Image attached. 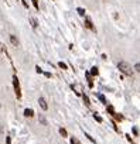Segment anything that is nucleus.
<instances>
[{"label": "nucleus", "instance_id": "24", "mask_svg": "<svg viewBox=\"0 0 140 144\" xmlns=\"http://www.w3.org/2000/svg\"><path fill=\"white\" fill-rule=\"evenodd\" d=\"M0 133H3V127H1V124H0Z\"/></svg>", "mask_w": 140, "mask_h": 144}, {"label": "nucleus", "instance_id": "7", "mask_svg": "<svg viewBox=\"0 0 140 144\" xmlns=\"http://www.w3.org/2000/svg\"><path fill=\"white\" fill-rule=\"evenodd\" d=\"M30 24H31V27H33V28H37V27H38V21H37V18L30 17Z\"/></svg>", "mask_w": 140, "mask_h": 144}, {"label": "nucleus", "instance_id": "25", "mask_svg": "<svg viewBox=\"0 0 140 144\" xmlns=\"http://www.w3.org/2000/svg\"><path fill=\"white\" fill-rule=\"evenodd\" d=\"M0 52H1V45H0Z\"/></svg>", "mask_w": 140, "mask_h": 144}, {"label": "nucleus", "instance_id": "12", "mask_svg": "<svg viewBox=\"0 0 140 144\" xmlns=\"http://www.w3.org/2000/svg\"><path fill=\"white\" fill-rule=\"evenodd\" d=\"M106 110L110 113L112 116H115V114H116V113H115V109H113V106H110V104H107V106H106Z\"/></svg>", "mask_w": 140, "mask_h": 144}, {"label": "nucleus", "instance_id": "4", "mask_svg": "<svg viewBox=\"0 0 140 144\" xmlns=\"http://www.w3.org/2000/svg\"><path fill=\"white\" fill-rule=\"evenodd\" d=\"M38 104H40V107H41L42 110H48V103H47V100H45V97H42V96H40L38 97Z\"/></svg>", "mask_w": 140, "mask_h": 144}, {"label": "nucleus", "instance_id": "11", "mask_svg": "<svg viewBox=\"0 0 140 144\" xmlns=\"http://www.w3.org/2000/svg\"><path fill=\"white\" fill-rule=\"evenodd\" d=\"M58 131H59V134L64 137V138H66V137H68V131H66L64 127H59V130H58Z\"/></svg>", "mask_w": 140, "mask_h": 144}, {"label": "nucleus", "instance_id": "21", "mask_svg": "<svg viewBox=\"0 0 140 144\" xmlns=\"http://www.w3.org/2000/svg\"><path fill=\"white\" fill-rule=\"evenodd\" d=\"M6 144H11V136H10V134L6 136Z\"/></svg>", "mask_w": 140, "mask_h": 144}, {"label": "nucleus", "instance_id": "20", "mask_svg": "<svg viewBox=\"0 0 140 144\" xmlns=\"http://www.w3.org/2000/svg\"><path fill=\"white\" fill-rule=\"evenodd\" d=\"M85 137H88V140H89V141H92V143H96V141H95V138H93V137H91L88 133H85Z\"/></svg>", "mask_w": 140, "mask_h": 144}, {"label": "nucleus", "instance_id": "23", "mask_svg": "<svg viewBox=\"0 0 140 144\" xmlns=\"http://www.w3.org/2000/svg\"><path fill=\"white\" fill-rule=\"evenodd\" d=\"M44 75H45V76H48V78H51V73H49V72H44Z\"/></svg>", "mask_w": 140, "mask_h": 144}, {"label": "nucleus", "instance_id": "14", "mask_svg": "<svg viewBox=\"0 0 140 144\" xmlns=\"http://www.w3.org/2000/svg\"><path fill=\"white\" fill-rule=\"evenodd\" d=\"M98 97H99V100H100V102H102V103H103V104H107V100H106V97H105V96H103V95H100V93H99V95H98Z\"/></svg>", "mask_w": 140, "mask_h": 144}, {"label": "nucleus", "instance_id": "6", "mask_svg": "<svg viewBox=\"0 0 140 144\" xmlns=\"http://www.w3.org/2000/svg\"><path fill=\"white\" fill-rule=\"evenodd\" d=\"M85 27L88 28V30H92V31H95V27H93V23H92V20L89 17H85Z\"/></svg>", "mask_w": 140, "mask_h": 144}, {"label": "nucleus", "instance_id": "3", "mask_svg": "<svg viewBox=\"0 0 140 144\" xmlns=\"http://www.w3.org/2000/svg\"><path fill=\"white\" fill-rule=\"evenodd\" d=\"M8 41H10V44L13 47H18L20 45V40H18V37H17L16 34H10L8 35Z\"/></svg>", "mask_w": 140, "mask_h": 144}, {"label": "nucleus", "instance_id": "5", "mask_svg": "<svg viewBox=\"0 0 140 144\" xmlns=\"http://www.w3.org/2000/svg\"><path fill=\"white\" fill-rule=\"evenodd\" d=\"M23 114H24V117H27V119H31V117H34V110L33 109H30V107H27V109H24L23 110Z\"/></svg>", "mask_w": 140, "mask_h": 144}, {"label": "nucleus", "instance_id": "16", "mask_svg": "<svg viewBox=\"0 0 140 144\" xmlns=\"http://www.w3.org/2000/svg\"><path fill=\"white\" fill-rule=\"evenodd\" d=\"M133 69H134V72H137V73H140V61H139V62H136V64H134V66H133Z\"/></svg>", "mask_w": 140, "mask_h": 144}, {"label": "nucleus", "instance_id": "8", "mask_svg": "<svg viewBox=\"0 0 140 144\" xmlns=\"http://www.w3.org/2000/svg\"><path fill=\"white\" fill-rule=\"evenodd\" d=\"M38 121L41 123L42 126H47V119L44 117V114H38Z\"/></svg>", "mask_w": 140, "mask_h": 144}, {"label": "nucleus", "instance_id": "18", "mask_svg": "<svg viewBox=\"0 0 140 144\" xmlns=\"http://www.w3.org/2000/svg\"><path fill=\"white\" fill-rule=\"evenodd\" d=\"M31 3H33V6L35 10H40V4H38V0H31Z\"/></svg>", "mask_w": 140, "mask_h": 144}, {"label": "nucleus", "instance_id": "17", "mask_svg": "<svg viewBox=\"0 0 140 144\" xmlns=\"http://www.w3.org/2000/svg\"><path fill=\"white\" fill-rule=\"evenodd\" d=\"M93 119L96 120V121H98V123H102V121H103V120H102V117H100V116H99L98 113H93Z\"/></svg>", "mask_w": 140, "mask_h": 144}, {"label": "nucleus", "instance_id": "10", "mask_svg": "<svg viewBox=\"0 0 140 144\" xmlns=\"http://www.w3.org/2000/svg\"><path fill=\"white\" fill-rule=\"evenodd\" d=\"M82 99H83V103H85L86 106H88V107H89V106H91V100H89L88 95H85V93H83V95H82Z\"/></svg>", "mask_w": 140, "mask_h": 144}, {"label": "nucleus", "instance_id": "9", "mask_svg": "<svg viewBox=\"0 0 140 144\" xmlns=\"http://www.w3.org/2000/svg\"><path fill=\"white\" fill-rule=\"evenodd\" d=\"M91 76H98V73H99V71H98V66H92L91 68Z\"/></svg>", "mask_w": 140, "mask_h": 144}, {"label": "nucleus", "instance_id": "22", "mask_svg": "<svg viewBox=\"0 0 140 144\" xmlns=\"http://www.w3.org/2000/svg\"><path fill=\"white\" fill-rule=\"evenodd\" d=\"M133 134H134V136H137V134H139V130H137V127H133Z\"/></svg>", "mask_w": 140, "mask_h": 144}, {"label": "nucleus", "instance_id": "1", "mask_svg": "<svg viewBox=\"0 0 140 144\" xmlns=\"http://www.w3.org/2000/svg\"><path fill=\"white\" fill-rule=\"evenodd\" d=\"M117 69L122 72L123 75H126V76H133V73H134L133 66L129 62H126V61H119L117 62Z\"/></svg>", "mask_w": 140, "mask_h": 144}, {"label": "nucleus", "instance_id": "15", "mask_svg": "<svg viewBox=\"0 0 140 144\" xmlns=\"http://www.w3.org/2000/svg\"><path fill=\"white\" fill-rule=\"evenodd\" d=\"M69 144H81V143H79V140L76 137H71L69 138Z\"/></svg>", "mask_w": 140, "mask_h": 144}, {"label": "nucleus", "instance_id": "2", "mask_svg": "<svg viewBox=\"0 0 140 144\" xmlns=\"http://www.w3.org/2000/svg\"><path fill=\"white\" fill-rule=\"evenodd\" d=\"M13 88H14V92H16V97L17 99H21V88H20V82H18V78L16 75H13Z\"/></svg>", "mask_w": 140, "mask_h": 144}, {"label": "nucleus", "instance_id": "19", "mask_svg": "<svg viewBox=\"0 0 140 144\" xmlns=\"http://www.w3.org/2000/svg\"><path fill=\"white\" fill-rule=\"evenodd\" d=\"M58 66L61 68V69H68V65L65 62H58Z\"/></svg>", "mask_w": 140, "mask_h": 144}, {"label": "nucleus", "instance_id": "13", "mask_svg": "<svg viewBox=\"0 0 140 144\" xmlns=\"http://www.w3.org/2000/svg\"><path fill=\"white\" fill-rule=\"evenodd\" d=\"M76 13H78L79 16L85 17V8H82V7H78V8H76Z\"/></svg>", "mask_w": 140, "mask_h": 144}]
</instances>
